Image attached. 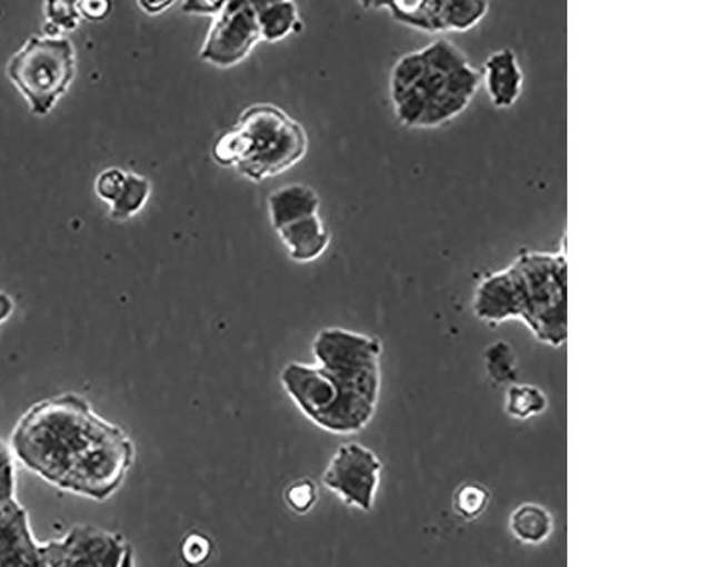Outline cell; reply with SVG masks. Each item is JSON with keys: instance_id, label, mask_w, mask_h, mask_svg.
I'll list each match as a JSON object with an SVG mask.
<instances>
[{"instance_id": "obj_1", "label": "cell", "mask_w": 709, "mask_h": 567, "mask_svg": "<svg viewBox=\"0 0 709 567\" xmlns=\"http://www.w3.org/2000/svg\"><path fill=\"white\" fill-rule=\"evenodd\" d=\"M10 450L44 481L96 501L116 494L136 461L127 432L74 394L30 407L14 427Z\"/></svg>"}, {"instance_id": "obj_2", "label": "cell", "mask_w": 709, "mask_h": 567, "mask_svg": "<svg viewBox=\"0 0 709 567\" xmlns=\"http://www.w3.org/2000/svg\"><path fill=\"white\" fill-rule=\"evenodd\" d=\"M311 350L316 364L282 368V389L323 431L348 436L363 430L377 414L382 389V340L331 327L316 335Z\"/></svg>"}, {"instance_id": "obj_3", "label": "cell", "mask_w": 709, "mask_h": 567, "mask_svg": "<svg viewBox=\"0 0 709 567\" xmlns=\"http://www.w3.org/2000/svg\"><path fill=\"white\" fill-rule=\"evenodd\" d=\"M472 312L480 321H520L551 348L568 339V266L565 246L557 251L523 250L510 265L482 277Z\"/></svg>"}, {"instance_id": "obj_4", "label": "cell", "mask_w": 709, "mask_h": 567, "mask_svg": "<svg viewBox=\"0 0 709 567\" xmlns=\"http://www.w3.org/2000/svg\"><path fill=\"white\" fill-rule=\"evenodd\" d=\"M481 71L459 46L439 38L399 57L390 69L388 92L397 120L410 130H436L470 107Z\"/></svg>"}, {"instance_id": "obj_5", "label": "cell", "mask_w": 709, "mask_h": 567, "mask_svg": "<svg viewBox=\"0 0 709 567\" xmlns=\"http://www.w3.org/2000/svg\"><path fill=\"white\" fill-rule=\"evenodd\" d=\"M234 127L244 141V155L236 172L260 183L294 168L308 153L304 126L270 102H257L241 111Z\"/></svg>"}, {"instance_id": "obj_6", "label": "cell", "mask_w": 709, "mask_h": 567, "mask_svg": "<svg viewBox=\"0 0 709 567\" xmlns=\"http://www.w3.org/2000/svg\"><path fill=\"white\" fill-rule=\"evenodd\" d=\"M74 74V49L69 39L30 38L8 64L9 79L38 116L50 112Z\"/></svg>"}, {"instance_id": "obj_7", "label": "cell", "mask_w": 709, "mask_h": 567, "mask_svg": "<svg viewBox=\"0 0 709 567\" xmlns=\"http://www.w3.org/2000/svg\"><path fill=\"white\" fill-rule=\"evenodd\" d=\"M260 41L254 2H224L212 18L199 57L216 69H233L249 59Z\"/></svg>"}, {"instance_id": "obj_8", "label": "cell", "mask_w": 709, "mask_h": 567, "mask_svg": "<svg viewBox=\"0 0 709 567\" xmlns=\"http://www.w3.org/2000/svg\"><path fill=\"white\" fill-rule=\"evenodd\" d=\"M382 468V461L371 448L361 442H346L333 454L322 474V484L348 507L371 513Z\"/></svg>"}, {"instance_id": "obj_9", "label": "cell", "mask_w": 709, "mask_h": 567, "mask_svg": "<svg viewBox=\"0 0 709 567\" xmlns=\"http://www.w3.org/2000/svg\"><path fill=\"white\" fill-rule=\"evenodd\" d=\"M383 8L395 22L429 34L469 32L486 19L490 3L480 0H420L372 4Z\"/></svg>"}, {"instance_id": "obj_10", "label": "cell", "mask_w": 709, "mask_h": 567, "mask_svg": "<svg viewBox=\"0 0 709 567\" xmlns=\"http://www.w3.org/2000/svg\"><path fill=\"white\" fill-rule=\"evenodd\" d=\"M0 567H44L43 545L36 544L17 499L0 507Z\"/></svg>"}, {"instance_id": "obj_11", "label": "cell", "mask_w": 709, "mask_h": 567, "mask_svg": "<svg viewBox=\"0 0 709 567\" xmlns=\"http://www.w3.org/2000/svg\"><path fill=\"white\" fill-rule=\"evenodd\" d=\"M522 66L516 51L502 48L487 57L481 71V84L497 110H510L516 107L523 92Z\"/></svg>"}, {"instance_id": "obj_12", "label": "cell", "mask_w": 709, "mask_h": 567, "mask_svg": "<svg viewBox=\"0 0 709 567\" xmlns=\"http://www.w3.org/2000/svg\"><path fill=\"white\" fill-rule=\"evenodd\" d=\"M321 198L310 185L294 182L272 190L267 198V211L272 230L294 221L320 215Z\"/></svg>"}, {"instance_id": "obj_13", "label": "cell", "mask_w": 709, "mask_h": 567, "mask_svg": "<svg viewBox=\"0 0 709 567\" xmlns=\"http://www.w3.org/2000/svg\"><path fill=\"white\" fill-rule=\"evenodd\" d=\"M292 261L300 265L321 259L331 245V233L320 215L294 221L276 231Z\"/></svg>"}, {"instance_id": "obj_14", "label": "cell", "mask_w": 709, "mask_h": 567, "mask_svg": "<svg viewBox=\"0 0 709 567\" xmlns=\"http://www.w3.org/2000/svg\"><path fill=\"white\" fill-rule=\"evenodd\" d=\"M64 540L83 556L90 567H118L130 548L122 536L91 525H79L71 529Z\"/></svg>"}, {"instance_id": "obj_15", "label": "cell", "mask_w": 709, "mask_h": 567, "mask_svg": "<svg viewBox=\"0 0 709 567\" xmlns=\"http://www.w3.org/2000/svg\"><path fill=\"white\" fill-rule=\"evenodd\" d=\"M254 8L260 39L266 43H279L297 33L301 26L297 3L289 0L254 3Z\"/></svg>"}, {"instance_id": "obj_16", "label": "cell", "mask_w": 709, "mask_h": 567, "mask_svg": "<svg viewBox=\"0 0 709 567\" xmlns=\"http://www.w3.org/2000/svg\"><path fill=\"white\" fill-rule=\"evenodd\" d=\"M508 525H510L511 534L527 545L543 544L555 528L552 514L538 503L518 505L512 510Z\"/></svg>"}, {"instance_id": "obj_17", "label": "cell", "mask_w": 709, "mask_h": 567, "mask_svg": "<svg viewBox=\"0 0 709 567\" xmlns=\"http://www.w3.org/2000/svg\"><path fill=\"white\" fill-rule=\"evenodd\" d=\"M548 396L538 386L529 384H513L508 386L503 410L513 420L526 421L541 416L547 411Z\"/></svg>"}, {"instance_id": "obj_18", "label": "cell", "mask_w": 709, "mask_h": 567, "mask_svg": "<svg viewBox=\"0 0 709 567\" xmlns=\"http://www.w3.org/2000/svg\"><path fill=\"white\" fill-rule=\"evenodd\" d=\"M151 196V182L142 175L128 172L126 187L120 198L111 205V216L117 220H127L140 213Z\"/></svg>"}, {"instance_id": "obj_19", "label": "cell", "mask_w": 709, "mask_h": 567, "mask_svg": "<svg viewBox=\"0 0 709 567\" xmlns=\"http://www.w3.org/2000/svg\"><path fill=\"white\" fill-rule=\"evenodd\" d=\"M485 366L488 378L496 385H513L518 379L517 354L506 340H497L485 352Z\"/></svg>"}, {"instance_id": "obj_20", "label": "cell", "mask_w": 709, "mask_h": 567, "mask_svg": "<svg viewBox=\"0 0 709 567\" xmlns=\"http://www.w3.org/2000/svg\"><path fill=\"white\" fill-rule=\"evenodd\" d=\"M491 493L477 481L462 483L453 495V509L467 523L479 519L490 507Z\"/></svg>"}, {"instance_id": "obj_21", "label": "cell", "mask_w": 709, "mask_h": 567, "mask_svg": "<svg viewBox=\"0 0 709 567\" xmlns=\"http://www.w3.org/2000/svg\"><path fill=\"white\" fill-rule=\"evenodd\" d=\"M287 504L294 513L304 515L316 507L318 501V489L311 479H300L291 484L284 495Z\"/></svg>"}, {"instance_id": "obj_22", "label": "cell", "mask_w": 709, "mask_h": 567, "mask_svg": "<svg viewBox=\"0 0 709 567\" xmlns=\"http://www.w3.org/2000/svg\"><path fill=\"white\" fill-rule=\"evenodd\" d=\"M126 170L120 168H108L102 170L96 180V192L102 200L112 205L116 202L126 187Z\"/></svg>"}, {"instance_id": "obj_23", "label": "cell", "mask_w": 709, "mask_h": 567, "mask_svg": "<svg viewBox=\"0 0 709 567\" xmlns=\"http://www.w3.org/2000/svg\"><path fill=\"white\" fill-rule=\"evenodd\" d=\"M12 499H14L13 452L0 440V507Z\"/></svg>"}, {"instance_id": "obj_24", "label": "cell", "mask_w": 709, "mask_h": 567, "mask_svg": "<svg viewBox=\"0 0 709 567\" xmlns=\"http://www.w3.org/2000/svg\"><path fill=\"white\" fill-rule=\"evenodd\" d=\"M210 551H212V545L204 535L192 534L183 540L182 558L184 564L190 567L203 565L208 560Z\"/></svg>"}, {"instance_id": "obj_25", "label": "cell", "mask_w": 709, "mask_h": 567, "mask_svg": "<svg viewBox=\"0 0 709 567\" xmlns=\"http://www.w3.org/2000/svg\"><path fill=\"white\" fill-rule=\"evenodd\" d=\"M46 9H48L46 13H48L49 23L58 29H74L79 24L77 22H79L80 12L73 3H48Z\"/></svg>"}, {"instance_id": "obj_26", "label": "cell", "mask_w": 709, "mask_h": 567, "mask_svg": "<svg viewBox=\"0 0 709 567\" xmlns=\"http://www.w3.org/2000/svg\"><path fill=\"white\" fill-rule=\"evenodd\" d=\"M224 2H209V0H193L182 3V10L187 14L214 18L222 9Z\"/></svg>"}, {"instance_id": "obj_27", "label": "cell", "mask_w": 709, "mask_h": 567, "mask_svg": "<svg viewBox=\"0 0 709 567\" xmlns=\"http://www.w3.org/2000/svg\"><path fill=\"white\" fill-rule=\"evenodd\" d=\"M77 8L81 10L84 17L89 19H102L110 12L111 4L107 2H83L77 4Z\"/></svg>"}, {"instance_id": "obj_28", "label": "cell", "mask_w": 709, "mask_h": 567, "mask_svg": "<svg viewBox=\"0 0 709 567\" xmlns=\"http://www.w3.org/2000/svg\"><path fill=\"white\" fill-rule=\"evenodd\" d=\"M13 312V300L7 292L0 291V324L7 321Z\"/></svg>"}, {"instance_id": "obj_29", "label": "cell", "mask_w": 709, "mask_h": 567, "mask_svg": "<svg viewBox=\"0 0 709 567\" xmlns=\"http://www.w3.org/2000/svg\"><path fill=\"white\" fill-rule=\"evenodd\" d=\"M140 7L146 9V12L149 14H157L166 12L168 8H172L173 2L140 3Z\"/></svg>"}, {"instance_id": "obj_30", "label": "cell", "mask_w": 709, "mask_h": 567, "mask_svg": "<svg viewBox=\"0 0 709 567\" xmlns=\"http://www.w3.org/2000/svg\"><path fill=\"white\" fill-rule=\"evenodd\" d=\"M118 567H137L136 556H133V551L131 548L127 549L124 558H122L121 564Z\"/></svg>"}]
</instances>
